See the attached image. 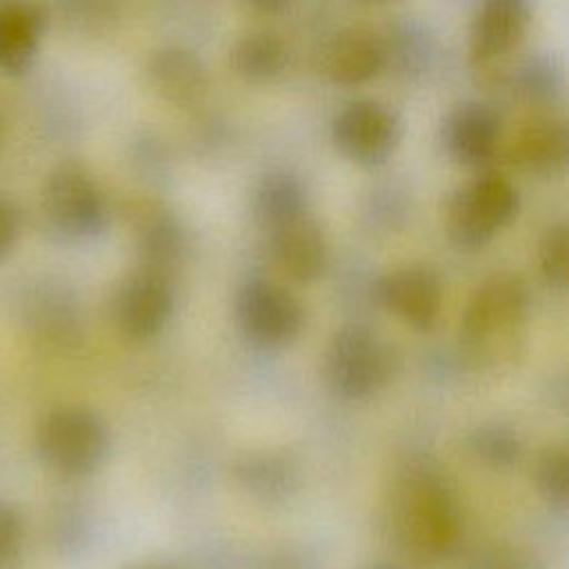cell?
<instances>
[{
    "label": "cell",
    "mask_w": 569,
    "mask_h": 569,
    "mask_svg": "<svg viewBox=\"0 0 569 569\" xmlns=\"http://www.w3.org/2000/svg\"><path fill=\"white\" fill-rule=\"evenodd\" d=\"M393 529L407 551L422 560L447 556L460 533L456 500L427 469L407 473L393 498Z\"/></svg>",
    "instance_id": "obj_1"
},
{
    "label": "cell",
    "mask_w": 569,
    "mask_h": 569,
    "mask_svg": "<svg viewBox=\"0 0 569 569\" xmlns=\"http://www.w3.org/2000/svg\"><path fill=\"white\" fill-rule=\"evenodd\" d=\"M33 447L49 471L76 480L96 473L104 465L111 440L104 420L96 411L64 405L38 420Z\"/></svg>",
    "instance_id": "obj_2"
},
{
    "label": "cell",
    "mask_w": 569,
    "mask_h": 569,
    "mask_svg": "<svg viewBox=\"0 0 569 569\" xmlns=\"http://www.w3.org/2000/svg\"><path fill=\"white\" fill-rule=\"evenodd\" d=\"M16 325L44 349L76 347L82 331V307L71 284L53 276H33L11 289Z\"/></svg>",
    "instance_id": "obj_3"
},
{
    "label": "cell",
    "mask_w": 569,
    "mask_h": 569,
    "mask_svg": "<svg viewBox=\"0 0 569 569\" xmlns=\"http://www.w3.org/2000/svg\"><path fill=\"white\" fill-rule=\"evenodd\" d=\"M42 220L64 242L98 238L109 224V204L93 176L76 162L58 164L44 180Z\"/></svg>",
    "instance_id": "obj_4"
},
{
    "label": "cell",
    "mask_w": 569,
    "mask_h": 569,
    "mask_svg": "<svg viewBox=\"0 0 569 569\" xmlns=\"http://www.w3.org/2000/svg\"><path fill=\"white\" fill-rule=\"evenodd\" d=\"M518 209L520 196L513 182L500 173L485 171L453 191L447 207V233L460 249H480L511 224Z\"/></svg>",
    "instance_id": "obj_5"
},
{
    "label": "cell",
    "mask_w": 569,
    "mask_h": 569,
    "mask_svg": "<svg viewBox=\"0 0 569 569\" xmlns=\"http://www.w3.org/2000/svg\"><path fill=\"white\" fill-rule=\"evenodd\" d=\"M529 309V289L516 273L487 278L471 296L460 320V338L471 351L491 356L507 347L522 327Z\"/></svg>",
    "instance_id": "obj_6"
},
{
    "label": "cell",
    "mask_w": 569,
    "mask_h": 569,
    "mask_svg": "<svg viewBox=\"0 0 569 569\" xmlns=\"http://www.w3.org/2000/svg\"><path fill=\"white\" fill-rule=\"evenodd\" d=\"M389 347L365 327H345L333 333L325 371L331 389L349 400L376 393L391 376Z\"/></svg>",
    "instance_id": "obj_7"
},
{
    "label": "cell",
    "mask_w": 569,
    "mask_h": 569,
    "mask_svg": "<svg viewBox=\"0 0 569 569\" xmlns=\"http://www.w3.org/2000/svg\"><path fill=\"white\" fill-rule=\"evenodd\" d=\"M402 124L396 111L378 100H353L331 120V142L340 156L360 167H380L398 149Z\"/></svg>",
    "instance_id": "obj_8"
},
{
    "label": "cell",
    "mask_w": 569,
    "mask_h": 569,
    "mask_svg": "<svg viewBox=\"0 0 569 569\" xmlns=\"http://www.w3.org/2000/svg\"><path fill=\"white\" fill-rule=\"evenodd\" d=\"M236 318L249 340L280 347L300 333L305 313L289 289L264 278H251L238 289Z\"/></svg>",
    "instance_id": "obj_9"
},
{
    "label": "cell",
    "mask_w": 569,
    "mask_h": 569,
    "mask_svg": "<svg viewBox=\"0 0 569 569\" xmlns=\"http://www.w3.org/2000/svg\"><path fill=\"white\" fill-rule=\"evenodd\" d=\"M173 311L169 278L149 269L127 276L113 291L111 316L116 327L133 340L158 336Z\"/></svg>",
    "instance_id": "obj_10"
},
{
    "label": "cell",
    "mask_w": 569,
    "mask_h": 569,
    "mask_svg": "<svg viewBox=\"0 0 569 569\" xmlns=\"http://www.w3.org/2000/svg\"><path fill=\"white\" fill-rule=\"evenodd\" d=\"M376 296L385 309L418 331H429L442 307L440 280L427 267H402L382 276Z\"/></svg>",
    "instance_id": "obj_11"
},
{
    "label": "cell",
    "mask_w": 569,
    "mask_h": 569,
    "mask_svg": "<svg viewBox=\"0 0 569 569\" xmlns=\"http://www.w3.org/2000/svg\"><path fill=\"white\" fill-rule=\"evenodd\" d=\"M533 0H482L469 29L473 62H491L511 53L527 36Z\"/></svg>",
    "instance_id": "obj_12"
},
{
    "label": "cell",
    "mask_w": 569,
    "mask_h": 569,
    "mask_svg": "<svg viewBox=\"0 0 569 569\" xmlns=\"http://www.w3.org/2000/svg\"><path fill=\"white\" fill-rule=\"evenodd\" d=\"M500 133V116L485 102H462L442 122L445 151L465 167L487 164L498 151Z\"/></svg>",
    "instance_id": "obj_13"
},
{
    "label": "cell",
    "mask_w": 569,
    "mask_h": 569,
    "mask_svg": "<svg viewBox=\"0 0 569 569\" xmlns=\"http://www.w3.org/2000/svg\"><path fill=\"white\" fill-rule=\"evenodd\" d=\"M389 62V49L385 40L362 27H349L338 31L325 47L322 71L340 87H358L378 78Z\"/></svg>",
    "instance_id": "obj_14"
},
{
    "label": "cell",
    "mask_w": 569,
    "mask_h": 569,
    "mask_svg": "<svg viewBox=\"0 0 569 569\" xmlns=\"http://www.w3.org/2000/svg\"><path fill=\"white\" fill-rule=\"evenodd\" d=\"M151 89L173 107L198 104L209 89L202 60L187 49L167 47L151 56L147 67Z\"/></svg>",
    "instance_id": "obj_15"
},
{
    "label": "cell",
    "mask_w": 569,
    "mask_h": 569,
    "mask_svg": "<svg viewBox=\"0 0 569 569\" xmlns=\"http://www.w3.org/2000/svg\"><path fill=\"white\" fill-rule=\"evenodd\" d=\"M271 236V258L276 267L296 282H313L327 267V242L322 231L307 218H298Z\"/></svg>",
    "instance_id": "obj_16"
},
{
    "label": "cell",
    "mask_w": 569,
    "mask_h": 569,
    "mask_svg": "<svg viewBox=\"0 0 569 569\" xmlns=\"http://www.w3.org/2000/svg\"><path fill=\"white\" fill-rule=\"evenodd\" d=\"M44 13L40 7L22 0L0 4V71L24 73L40 49Z\"/></svg>",
    "instance_id": "obj_17"
},
{
    "label": "cell",
    "mask_w": 569,
    "mask_h": 569,
    "mask_svg": "<svg viewBox=\"0 0 569 569\" xmlns=\"http://www.w3.org/2000/svg\"><path fill=\"white\" fill-rule=\"evenodd\" d=\"M253 216L269 233L307 216V191L300 178L287 171L267 173L253 196Z\"/></svg>",
    "instance_id": "obj_18"
},
{
    "label": "cell",
    "mask_w": 569,
    "mask_h": 569,
    "mask_svg": "<svg viewBox=\"0 0 569 569\" xmlns=\"http://www.w3.org/2000/svg\"><path fill=\"white\" fill-rule=\"evenodd\" d=\"M511 158L531 173H553L567 160V131L556 120L529 122L511 144Z\"/></svg>",
    "instance_id": "obj_19"
},
{
    "label": "cell",
    "mask_w": 569,
    "mask_h": 569,
    "mask_svg": "<svg viewBox=\"0 0 569 569\" xmlns=\"http://www.w3.org/2000/svg\"><path fill=\"white\" fill-rule=\"evenodd\" d=\"M229 62L242 80L262 84L284 73L289 64V49L278 36L258 31L242 36L231 47Z\"/></svg>",
    "instance_id": "obj_20"
},
{
    "label": "cell",
    "mask_w": 569,
    "mask_h": 569,
    "mask_svg": "<svg viewBox=\"0 0 569 569\" xmlns=\"http://www.w3.org/2000/svg\"><path fill=\"white\" fill-rule=\"evenodd\" d=\"M184 238L180 227L169 216L149 218L138 236V256L142 269L167 276V271L180 260Z\"/></svg>",
    "instance_id": "obj_21"
},
{
    "label": "cell",
    "mask_w": 569,
    "mask_h": 569,
    "mask_svg": "<svg viewBox=\"0 0 569 569\" xmlns=\"http://www.w3.org/2000/svg\"><path fill=\"white\" fill-rule=\"evenodd\" d=\"M236 473L249 491L262 496L264 500L282 498L296 485L293 467L284 458H276L269 453L267 456H247L238 465Z\"/></svg>",
    "instance_id": "obj_22"
},
{
    "label": "cell",
    "mask_w": 569,
    "mask_h": 569,
    "mask_svg": "<svg viewBox=\"0 0 569 569\" xmlns=\"http://www.w3.org/2000/svg\"><path fill=\"white\" fill-rule=\"evenodd\" d=\"M471 451L491 467H511L520 458L516 433L502 425H482L469 438Z\"/></svg>",
    "instance_id": "obj_23"
},
{
    "label": "cell",
    "mask_w": 569,
    "mask_h": 569,
    "mask_svg": "<svg viewBox=\"0 0 569 569\" xmlns=\"http://www.w3.org/2000/svg\"><path fill=\"white\" fill-rule=\"evenodd\" d=\"M567 449L562 445L549 447L536 462V487L549 507H567Z\"/></svg>",
    "instance_id": "obj_24"
},
{
    "label": "cell",
    "mask_w": 569,
    "mask_h": 569,
    "mask_svg": "<svg viewBox=\"0 0 569 569\" xmlns=\"http://www.w3.org/2000/svg\"><path fill=\"white\" fill-rule=\"evenodd\" d=\"M49 531L51 545L62 556H76L87 545V518L78 511L76 502H62L56 507Z\"/></svg>",
    "instance_id": "obj_25"
},
{
    "label": "cell",
    "mask_w": 569,
    "mask_h": 569,
    "mask_svg": "<svg viewBox=\"0 0 569 569\" xmlns=\"http://www.w3.org/2000/svg\"><path fill=\"white\" fill-rule=\"evenodd\" d=\"M567 224L558 222L553 224L542 242H540V271L545 276V280L558 289H562L567 284Z\"/></svg>",
    "instance_id": "obj_26"
},
{
    "label": "cell",
    "mask_w": 569,
    "mask_h": 569,
    "mask_svg": "<svg viewBox=\"0 0 569 569\" xmlns=\"http://www.w3.org/2000/svg\"><path fill=\"white\" fill-rule=\"evenodd\" d=\"M24 549V520L20 511L0 500V569H16Z\"/></svg>",
    "instance_id": "obj_27"
},
{
    "label": "cell",
    "mask_w": 569,
    "mask_h": 569,
    "mask_svg": "<svg viewBox=\"0 0 569 569\" xmlns=\"http://www.w3.org/2000/svg\"><path fill=\"white\" fill-rule=\"evenodd\" d=\"M22 231V213L13 198L0 193V262L11 256Z\"/></svg>",
    "instance_id": "obj_28"
},
{
    "label": "cell",
    "mask_w": 569,
    "mask_h": 569,
    "mask_svg": "<svg viewBox=\"0 0 569 569\" xmlns=\"http://www.w3.org/2000/svg\"><path fill=\"white\" fill-rule=\"evenodd\" d=\"M476 569H536V567L511 549H491L476 560Z\"/></svg>",
    "instance_id": "obj_29"
},
{
    "label": "cell",
    "mask_w": 569,
    "mask_h": 569,
    "mask_svg": "<svg viewBox=\"0 0 569 569\" xmlns=\"http://www.w3.org/2000/svg\"><path fill=\"white\" fill-rule=\"evenodd\" d=\"M256 13H262V16H276L280 11H284L289 7L291 0H244Z\"/></svg>",
    "instance_id": "obj_30"
},
{
    "label": "cell",
    "mask_w": 569,
    "mask_h": 569,
    "mask_svg": "<svg viewBox=\"0 0 569 569\" xmlns=\"http://www.w3.org/2000/svg\"><path fill=\"white\" fill-rule=\"evenodd\" d=\"M129 569H169V567H164V565H151V562H144V565H133V567H129Z\"/></svg>",
    "instance_id": "obj_31"
},
{
    "label": "cell",
    "mask_w": 569,
    "mask_h": 569,
    "mask_svg": "<svg viewBox=\"0 0 569 569\" xmlns=\"http://www.w3.org/2000/svg\"><path fill=\"white\" fill-rule=\"evenodd\" d=\"M360 2H367V4H387V2H393V0H360Z\"/></svg>",
    "instance_id": "obj_32"
},
{
    "label": "cell",
    "mask_w": 569,
    "mask_h": 569,
    "mask_svg": "<svg viewBox=\"0 0 569 569\" xmlns=\"http://www.w3.org/2000/svg\"><path fill=\"white\" fill-rule=\"evenodd\" d=\"M371 569H398V567H391V565H378V567H371Z\"/></svg>",
    "instance_id": "obj_33"
},
{
    "label": "cell",
    "mask_w": 569,
    "mask_h": 569,
    "mask_svg": "<svg viewBox=\"0 0 569 569\" xmlns=\"http://www.w3.org/2000/svg\"><path fill=\"white\" fill-rule=\"evenodd\" d=\"M0 142H2V118H0Z\"/></svg>",
    "instance_id": "obj_34"
}]
</instances>
